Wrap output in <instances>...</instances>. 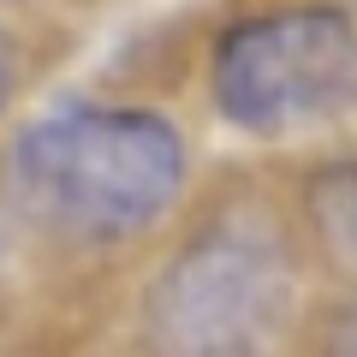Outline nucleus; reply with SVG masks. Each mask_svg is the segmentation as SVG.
I'll return each mask as SVG.
<instances>
[{
	"mask_svg": "<svg viewBox=\"0 0 357 357\" xmlns=\"http://www.w3.org/2000/svg\"><path fill=\"white\" fill-rule=\"evenodd\" d=\"M310 220H316L321 244L357 268V167H333L310 185Z\"/></svg>",
	"mask_w": 357,
	"mask_h": 357,
	"instance_id": "4",
	"label": "nucleus"
},
{
	"mask_svg": "<svg viewBox=\"0 0 357 357\" xmlns=\"http://www.w3.org/2000/svg\"><path fill=\"white\" fill-rule=\"evenodd\" d=\"M340 345H345V357H357V321L345 328V340H340Z\"/></svg>",
	"mask_w": 357,
	"mask_h": 357,
	"instance_id": "6",
	"label": "nucleus"
},
{
	"mask_svg": "<svg viewBox=\"0 0 357 357\" xmlns=\"http://www.w3.org/2000/svg\"><path fill=\"white\" fill-rule=\"evenodd\" d=\"M13 84H18V48L13 36H0V107L13 102Z\"/></svg>",
	"mask_w": 357,
	"mask_h": 357,
	"instance_id": "5",
	"label": "nucleus"
},
{
	"mask_svg": "<svg viewBox=\"0 0 357 357\" xmlns=\"http://www.w3.org/2000/svg\"><path fill=\"white\" fill-rule=\"evenodd\" d=\"M215 107L250 137H280L357 107V24L340 6H274L220 30L208 60Z\"/></svg>",
	"mask_w": 357,
	"mask_h": 357,
	"instance_id": "3",
	"label": "nucleus"
},
{
	"mask_svg": "<svg viewBox=\"0 0 357 357\" xmlns=\"http://www.w3.org/2000/svg\"><path fill=\"white\" fill-rule=\"evenodd\" d=\"M292 256L262 215H215L143 292L155 357H268L292 316Z\"/></svg>",
	"mask_w": 357,
	"mask_h": 357,
	"instance_id": "2",
	"label": "nucleus"
},
{
	"mask_svg": "<svg viewBox=\"0 0 357 357\" xmlns=\"http://www.w3.org/2000/svg\"><path fill=\"white\" fill-rule=\"evenodd\" d=\"M18 215L66 244H126L185 191V137L155 107L60 102L6 149Z\"/></svg>",
	"mask_w": 357,
	"mask_h": 357,
	"instance_id": "1",
	"label": "nucleus"
}]
</instances>
